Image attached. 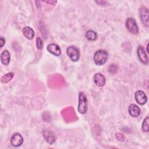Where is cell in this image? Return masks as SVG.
Listing matches in <instances>:
<instances>
[{
    "label": "cell",
    "instance_id": "12",
    "mask_svg": "<svg viewBox=\"0 0 149 149\" xmlns=\"http://www.w3.org/2000/svg\"><path fill=\"white\" fill-rule=\"evenodd\" d=\"M128 111L129 114L133 117H137L140 113V108L134 104H132L129 105Z\"/></svg>",
    "mask_w": 149,
    "mask_h": 149
},
{
    "label": "cell",
    "instance_id": "10",
    "mask_svg": "<svg viewBox=\"0 0 149 149\" xmlns=\"http://www.w3.org/2000/svg\"><path fill=\"white\" fill-rule=\"evenodd\" d=\"M47 49L49 53H51V54L55 56H58L61 54V49L60 47H59L58 45L54 43H51L48 44L47 47Z\"/></svg>",
    "mask_w": 149,
    "mask_h": 149
},
{
    "label": "cell",
    "instance_id": "11",
    "mask_svg": "<svg viewBox=\"0 0 149 149\" xmlns=\"http://www.w3.org/2000/svg\"><path fill=\"white\" fill-rule=\"evenodd\" d=\"M93 79L95 84L99 87H102L106 83L105 76L100 73H97L94 75Z\"/></svg>",
    "mask_w": 149,
    "mask_h": 149
},
{
    "label": "cell",
    "instance_id": "20",
    "mask_svg": "<svg viewBox=\"0 0 149 149\" xmlns=\"http://www.w3.org/2000/svg\"><path fill=\"white\" fill-rule=\"evenodd\" d=\"M116 134L119 136V138H118V139H117L118 140H119V141H123V140H124V139H125V136H124L122 134H120V133H116Z\"/></svg>",
    "mask_w": 149,
    "mask_h": 149
},
{
    "label": "cell",
    "instance_id": "3",
    "mask_svg": "<svg viewBox=\"0 0 149 149\" xmlns=\"http://www.w3.org/2000/svg\"><path fill=\"white\" fill-rule=\"evenodd\" d=\"M126 27L127 30L133 34H137L139 33V27L137 24L133 17H128L126 21Z\"/></svg>",
    "mask_w": 149,
    "mask_h": 149
},
{
    "label": "cell",
    "instance_id": "2",
    "mask_svg": "<svg viewBox=\"0 0 149 149\" xmlns=\"http://www.w3.org/2000/svg\"><path fill=\"white\" fill-rule=\"evenodd\" d=\"M78 112L81 114H84L87 110V100L86 94L81 91L79 94V104L77 108Z\"/></svg>",
    "mask_w": 149,
    "mask_h": 149
},
{
    "label": "cell",
    "instance_id": "21",
    "mask_svg": "<svg viewBox=\"0 0 149 149\" xmlns=\"http://www.w3.org/2000/svg\"><path fill=\"white\" fill-rule=\"evenodd\" d=\"M5 39H4L2 37H1V38H0V45H1V48L3 47V45L5 44Z\"/></svg>",
    "mask_w": 149,
    "mask_h": 149
},
{
    "label": "cell",
    "instance_id": "22",
    "mask_svg": "<svg viewBox=\"0 0 149 149\" xmlns=\"http://www.w3.org/2000/svg\"><path fill=\"white\" fill-rule=\"evenodd\" d=\"M148 44H147V52L148 53V52H149V51H148Z\"/></svg>",
    "mask_w": 149,
    "mask_h": 149
},
{
    "label": "cell",
    "instance_id": "19",
    "mask_svg": "<svg viewBox=\"0 0 149 149\" xmlns=\"http://www.w3.org/2000/svg\"><path fill=\"white\" fill-rule=\"evenodd\" d=\"M36 44L37 47L38 49H41L43 47V42L41 39L40 37H37L36 39Z\"/></svg>",
    "mask_w": 149,
    "mask_h": 149
},
{
    "label": "cell",
    "instance_id": "16",
    "mask_svg": "<svg viewBox=\"0 0 149 149\" xmlns=\"http://www.w3.org/2000/svg\"><path fill=\"white\" fill-rule=\"evenodd\" d=\"M13 75H14V73L12 72H9L6 73V74L2 76L1 79V81L2 83H8V81L11 80V79L13 77Z\"/></svg>",
    "mask_w": 149,
    "mask_h": 149
},
{
    "label": "cell",
    "instance_id": "18",
    "mask_svg": "<svg viewBox=\"0 0 149 149\" xmlns=\"http://www.w3.org/2000/svg\"><path fill=\"white\" fill-rule=\"evenodd\" d=\"M118 67L115 64H111L108 67V71L111 73H115L116 72Z\"/></svg>",
    "mask_w": 149,
    "mask_h": 149
},
{
    "label": "cell",
    "instance_id": "14",
    "mask_svg": "<svg viewBox=\"0 0 149 149\" xmlns=\"http://www.w3.org/2000/svg\"><path fill=\"white\" fill-rule=\"evenodd\" d=\"M10 54L8 50H4L1 54V63L4 65H9L10 62Z\"/></svg>",
    "mask_w": 149,
    "mask_h": 149
},
{
    "label": "cell",
    "instance_id": "17",
    "mask_svg": "<svg viewBox=\"0 0 149 149\" xmlns=\"http://www.w3.org/2000/svg\"><path fill=\"white\" fill-rule=\"evenodd\" d=\"M149 125H148V117L147 116L143 120L141 125L142 130L145 132H148L149 131Z\"/></svg>",
    "mask_w": 149,
    "mask_h": 149
},
{
    "label": "cell",
    "instance_id": "9",
    "mask_svg": "<svg viewBox=\"0 0 149 149\" xmlns=\"http://www.w3.org/2000/svg\"><path fill=\"white\" fill-rule=\"evenodd\" d=\"M23 142V138L22 136V135L19 133H15L13 134V136L11 137L10 139V143L11 144L15 147H19L22 144Z\"/></svg>",
    "mask_w": 149,
    "mask_h": 149
},
{
    "label": "cell",
    "instance_id": "15",
    "mask_svg": "<svg viewBox=\"0 0 149 149\" xmlns=\"http://www.w3.org/2000/svg\"><path fill=\"white\" fill-rule=\"evenodd\" d=\"M86 37L90 41H95L97 38V34L95 31L88 30L86 33Z\"/></svg>",
    "mask_w": 149,
    "mask_h": 149
},
{
    "label": "cell",
    "instance_id": "13",
    "mask_svg": "<svg viewBox=\"0 0 149 149\" xmlns=\"http://www.w3.org/2000/svg\"><path fill=\"white\" fill-rule=\"evenodd\" d=\"M22 32L24 37L29 40H31L34 37V31L30 27L26 26L23 27Z\"/></svg>",
    "mask_w": 149,
    "mask_h": 149
},
{
    "label": "cell",
    "instance_id": "8",
    "mask_svg": "<svg viewBox=\"0 0 149 149\" xmlns=\"http://www.w3.org/2000/svg\"><path fill=\"white\" fill-rule=\"evenodd\" d=\"M43 137L45 141L49 144H52L56 140V136L55 134L49 130H44L42 132Z\"/></svg>",
    "mask_w": 149,
    "mask_h": 149
},
{
    "label": "cell",
    "instance_id": "1",
    "mask_svg": "<svg viewBox=\"0 0 149 149\" xmlns=\"http://www.w3.org/2000/svg\"><path fill=\"white\" fill-rule=\"evenodd\" d=\"M108 58V52L104 49H99L97 51L93 57L94 61L97 65L101 66L105 63Z\"/></svg>",
    "mask_w": 149,
    "mask_h": 149
},
{
    "label": "cell",
    "instance_id": "7",
    "mask_svg": "<svg viewBox=\"0 0 149 149\" xmlns=\"http://www.w3.org/2000/svg\"><path fill=\"white\" fill-rule=\"evenodd\" d=\"M137 55L140 61L144 65H147L148 59L147 54H146L143 47L141 45H139L137 48Z\"/></svg>",
    "mask_w": 149,
    "mask_h": 149
},
{
    "label": "cell",
    "instance_id": "4",
    "mask_svg": "<svg viewBox=\"0 0 149 149\" xmlns=\"http://www.w3.org/2000/svg\"><path fill=\"white\" fill-rule=\"evenodd\" d=\"M66 54L73 62H76L79 59L80 52L79 49L74 46H70L66 49Z\"/></svg>",
    "mask_w": 149,
    "mask_h": 149
},
{
    "label": "cell",
    "instance_id": "5",
    "mask_svg": "<svg viewBox=\"0 0 149 149\" xmlns=\"http://www.w3.org/2000/svg\"><path fill=\"white\" fill-rule=\"evenodd\" d=\"M148 9L144 6H141L139 9V15L143 24L147 27L149 26L148 22Z\"/></svg>",
    "mask_w": 149,
    "mask_h": 149
},
{
    "label": "cell",
    "instance_id": "6",
    "mask_svg": "<svg viewBox=\"0 0 149 149\" xmlns=\"http://www.w3.org/2000/svg\"><path fill=\"white\" fill-rule=\"evenodd\" d=\"M134 98L136 101L140 105H144L147 101V97L144 91L141 90H137L134 94Z\"/></svg>",
    "mask_w": 149,
    "mask_h": 149
}]
</instances>
